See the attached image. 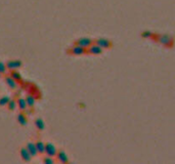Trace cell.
I'll use <instances>...</instances> for the list:
<instances>
[{
	"label": "cell",
	"mask_w": 175,
	"mask_h": 164,
	"mask_svg": "<svg viewBox=\"0 0 175 164\" xmlns=\"http://www.w3.org/2000/svg\"><path fill=\"white\" fill-rule=\"evenodd\" d=\"M68 53L72 54V56H82V54L87 53V52H86V48H84L81 45L76 43L75 45H73L69 48Z\"/></svg>",
	"instance_id": "obj_1"
},
{
	"label": "cell",
	"mask_w": 175,
	"mask_h": 164,
	"mask_svg": "<svg viewBox=\"0 0 175 164\" xmlns=\"http://www.w3.org/2000/svg\"><path fill=\"white\" fill-rule=\"evenodd\" d=\"M94 42H95L97 45H99L102 48H103V49H109V48H111L112 46H113V43H112V41L110 40V39L103 38V37H100V38L95 39Z\"/></svg>",
	"instance_id": "obj_2"
},
{
	"label": "cell",
	"mask_w": 175,
	"mask_h": 164,
	"mask_svg": "<svg viewBox=\"0 0 175 164\" xmlns=\"http://www.w3.org/2000/svg\"><path fill=\"white\" fill-rule=\"evenodd\" d=\"M158 41L160 42L162 45L166 46V47H171L174 43L173 38L171 36H169V35H160V36H159Z\"/></svg>",
	"instance_id": "obj_3"
},
{
	"label": "cell",
	"mask_w": 175,
	"mask_h": 164,
	"mask_svg": "<svg viewBox=\"0 0 175 164\" xmlns=\"http://www.w3.org/2000/svg\"><path fill=\"white\" fill-rule=\"evenodd\" d=\"M86 52H87V53H89V54H93V56H96V54L103 53V48H102L99 45H97L96 43H92V44L86 49Z\"/></svg>",
	"instance_id": "obj_4"
},
{
	"label": "cell",
	"mask_w": 175,
	"mask_h": 164,
	"mask_svg": "<svg viewBox=\"0 0 175 164\" xmlns=\"http://www.w3.org/2000/svg\"><path fill=\"white\" fill-rule=\"evenodd\" d=\"M45 154L47 156H50V157H56L57 150H56V146L50 143L45 144Z\"/></svg>",
	"instance_id": "obj_5"
},
{
	"label": "cell",
	"mask_w": 175,
	"mask_h": 164,
	"mask_svg": "<svg viewBox=\"0 0 175 164\" xmlns=\"http://www.w3.org/2000/svg\"><path fill=\"white\" fill-rule=\"evenodd\" d=\"M76 43L79 44V45H81L82 47H84V48L87 49V48L89 47V46H90V45L93 43V41H92V39L88 38V37H82V38H79V39H78V40L76 41Z\"/></svg>",
	"instance_id": "obj_6"
},
{
	"label": "cell",
	"mask_w": 175,
	"mask_h": 164,
	"mask_svg": "<svg viewBox=\"0 0 175 164\" xmlns=\"http://www.w3.org/2000/svg\"><path fill=\"white\" fill-rule=\"evenodd\" d=\"M19 155H21V158L24 160L25 162H30L31 159H32V155L30 154V152L28 151V149L25 148H22L21 151H19Z\"/></svg>",
	"instance_id": "obj_7"
},
{
	"label": "cell",
	"mask_w": 175,
	"mask_h": 164,
	"mask_svg": "<svg viewBox=\"0 0 175 164\" xmlns=\"http://www.w3.org/2000/svg\"><path fill=\"white\" fill-rule=\"evenodd\" d=\"M26 148L30 152V154L32 155V157H36V156L39 154L38 150H37V147H36V144L33 143V142H29L28 144H27Z\"/></svg>",
	"instance_id": "obj_8"
},
{
	"label": "cell",
	"mask_w": 175,
	"mask_h": 164,
	"mask_svg": "<svg viewBox=\"0 0 175 164\" xmlns=\"http://www.w3.org/2000/svg\"><path fill=\"white\" fill-rule=\"evenodd\" d=\"M5 83H6V85L10 89H15V88L18 87V83H19V82L15 81L11 76H5Z\"/></svg>",
	"instance_id": "obj_9"
},
{
	"label": "cell",
	"mask_w": 175,
	"mask_h": 164,
	"mask_svg": "<svg viewBox=\"0 0 175 164\" xmlns=\"http://www.w3.org/2000/svg\"><path fill=\"white\" fill-rule=\"evenodd\" d=\"M56 159H57V161L61 162V163H68L69 162L68 156H67V154H66L64 151H57Z\"/></svg>",
	"instance_id": "obj_10"
},
{
	"label": "cell",
	"mask_w": 175,
	"mask_h": 164,
	"mask_svg": "<svg viewBox=\"0 0 175 164\" xmlns=\"http://www.w3.org/2000/svg\"><path fill=\"white\" fill-rule=\"evenodd\" d=\"M17 101H18V107L19 108L21 111H26L28 109V104H27V101L24 97H19Z\"/></svg>",
	"instance_id": "obj_11"
},
{
	"label": "cell",
	"mask_w": 175,
	"mask_h": 164,
	"mask_svg": "<svg viewBox=\"0 0 175 164\" xmlns=\"http://www.w3.org/2000/svg\"><path fill=\"white\" fill-rule=\"evenodd\" d=\"M18 122L21 124L22 126L27 125V123H28V119H27V116L25 113H23V111L21 113H19L18 115Z\"/></svg>",
	"instance_id": "obj_12"
},
{
	"label": "cell",
	"mask_w": 175,
	"mask_h": 164,
	"mask_svg": "<svg viewBox=\"0 0 175 164\" xmlns=\"http://www.w3.org/2000/svg\"><path fill=\"white\" fill-rule=\"evenodd\" d=\"M35 126H36L38 131H43L45 129V123L41 118H37L35 120Z\"/></svg>",
	"instance_id": "obj_13"
},
{
	"label": "cell",
	"mask_w": 175,
	"mask_h": 164,
	"mask_svg": "<svg viewBox=\"0 0 175 164\" xmlns=\"http://www.w3.org/2000/svg\"><path fill=\"white\" fill-rule=\"evenodd\" d=\"M26 101H27V104H28V108H33L35 105V101H36V97L30 93V95L27 96Z\"/></svg>",
	"instance_id": "obj_14"
},
{
	"label": "cell",
	"mask_w": 175,
	"mask_h": 164,
	"mask_svg": "<svg viewBox=\"0 0 175 164\" xmlns=\"http://www.w3.org/2000/svg\"><path fill=\"white\" fill-rule=\"evenodd\" d=\"M35 144H36L38 153L39 154H44L45 153V144L43 142H41V140H37Z\"/></svg>",
	"instance_id": "obj_15"
},
{
	"label": "cell",
	"mask_w": 175,
	"mask_h": 164,
	"mask_svg": "<svg viewBox=\"0 0 175 164\" xmlns=\"http://www.w3.org/2000/svg\"><path fill=\"white\" fill-rule=\"evenodd\" d=\"M10 76L13 78V79L17 81V82H21L22 81V76L21 74H19L18 71H15V69L13 70V71L10 72Z\"/></svg>",
	"instance_id": "obj_16"
},
{
	"label": "cell",
	"mask_w": 175,
	"mask_h": 164,
	"mask_svg": "<svg viewBox=\"0 0 175 164\" xmlns=\"http://www.w3.org/2000/svg\"><path fill=\"white\" fill-rule=\"evenodd\" d=\"M17 107H18V101L15 100H11L10 99V101H8V104H7V108H8V110L14 111Z\"/></svg>",
	"instance_id": "obj_17"
},
{
	"label": "cell",
	"mask_w": 175,
	"mask_h": 164,
	"mask_svg": "<svg viewBox=\"0 0 175 164\" xmlns=\"http://www.w3.org/2000/svg\"><path fill=\"white\" fill-rule=\"evenodd\" d=\"M9 101H10V97L9 96H2V97H0V106H1V107L7 106V104H8Z\"/></svg>",
	"instance_id": "obj_18"
},
{
	"label": "cell",
	"mask_w": 175,
	"mask_h": 164,
	"mask_svg": "<svg viewBox=\"0 0 175 164\" xmlns=\"http://www.w3.org/2000/svg\"><path fill=\"white\" fill-rule=\"evenodd\" d=\"M6 68L7 70H10V71H13V70L14 69H17L15 68V64H14V61H8V62H6Z\"/></svg>",
	"instance_id": "obj_19"
},
{
	"label": "cell",
	"mask_w": 175,
	"mask_h": 164,
	"mask_svg": "<svg viewBox=\"0 0 175 164\" xmlns=\"http://www.w3.org/2000/svg\"><path fill=\"white\" fill-rule=\"evenodd\" d=\"M151 36H153V33L150 32V31H143L141 33V37L145 39H151Z\"/></svg>",
	"instance_id": "obj_20"
},
{
	"label": "cell",
	"mask_w": 175,
	"mask_h": 164,
	"mask_svg": "<svg viewBox=\"0 0 175 164\" xmlns=\"http://www.w3.org/2000/svg\"><path fill=\"white\" fill-rule=\"evenodd\" d=\"M43 162L45 164H53L54 163L53 157H50V156H46V157L43 159Z\"/></svg>",
	"instance_id": "obj_21"
},
{
	"label": "cell",
	"mask_w": 175,
	"mask_h": 164,
	"mask_svg": "<svg viewBox=\"0 0 175 164\" xmlns=\"http://www.w3.org/2000/svg\"><path fill=\"white\" fill-rule=\"evenodd\" d=\"M6 65L3 64L2 62H0V73L1 74H5L6 73Z\"/></svg>",
	"instance_id": "obj_22"
},
{
	"label": "cell",
	"mask_w": 175,
	"mask_h": 164,
	"mask_svg": "<svg viewBox=\"0 0 175 164\" xmlns=\"http://www.w3.org/2000/svg\"><path fill=\"white\" fill-rule=\"evenodd\" d=\"M14 64H15V68H21L23 66V62L21 60H15L14 61Z\"/></svg>",
	"instance_id": "obj_23"
},
{
	"label": "cell",
	"mask_w": 175,
	"mask_h": 164,
	"mask_svg": "<svg viewBox=\"0 0 175 164\" xmlns=\"http://www.w3.org/2000/svg\"><path fill=\"white\" fill-rule=\"evenodd\" d=\"M0 77H1V73H0Z\"/></svg>",
	"instance_id": "obj_24"
}]
</instances>
